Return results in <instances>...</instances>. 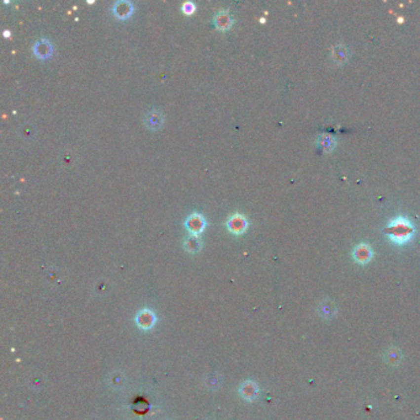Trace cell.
<instances>
[{
  "label": "cell",
  "mask_w": 420,
  "mask_h": 420,
  "mask_svg": "<svg viewBox=\"0 0 420 420\" xmlns=\"http://www.w3.org/2000/svg\"><path fill=\"white\" fill-rule=\"evenodd\" d=\"M213 24L220 31H227L232 27L233 17L228 10H220L213 16Z\"/></svg>",
  "instance_id": "cell-9"
},
{
  "label": "cell",
  "mask_w": 420,
  "mask_h": 420,
  "mask_svg": "<svg viewBox=\"0 0 420 420\" xmlns=\"http://www.w3.org/2000/svg\"><path fill=\"white\" fill-rule=\"evenodd\" d=\"M195 10H196V6L192 1H186L183 4V11L185 12V14L190 15V14H192Z\"/></svg>",
  "instance_id": "cell-14"
},
{
  "label": "cell",
  "mask_w": 420,
  "mask_h": 420,
  "mask_svg": "<svg viewBox=\"0 0 420 420\" xmlns=\"http://www.w3.org/2000/svg\"><path fill=\"white\" fill-rule=\"evenodd\" d=\"M184 248H185L186 252L195 254V253L200 252L201 248H202V239L198 235H189L184 239Z\"/></svg>",
  "instance_id": "cell-11"
},
{
  "label": "cell",
  "mask_w": 420,
  "mask_h": 420,
  "mask_svg": "<svg viewBox=\"0 0 420 420\" xmlns=\"http://www.w3.org/2000/svg\"><path fill=\"white\" fill-rule=\"evenodd\" d=\"M206 220L200 212H193L185 220V228L192 235H200L205 230Z\"/></svg>",
  "instance_id": "cell-3"
},
{
  "label": "cell",
  "mask_w": 420,
  "mask_h": 420,
  "mask_svg": "<svg viewBox=\"0 0 420 420\" xmlns=\"http://www.w3.org/2000/svg\"><path fill=\"white\" fill-rule=\"evenodd\" d=\"M164 117L159 110H151L144 116V125L151 130H159L163 126Z\"/></svg>",
  "instance_id": "cell-10"
},
{
  "label": "cell",
  "mask_w": 420,
  "mask_h": 420,
  "mask_svg": "<svg viewBox=\"0 0 420 420\" xmlns=\"http://www.w3.org/2000/svg\"><path fill=\"white\" fill-rule=\"evenodd\" d=\"M113 14L117 19H128L133 14V4L128 0H118V1L114 2Z\"/></svg>",
  "instance_id": "cell-7"
},
{
  "label": "cell",
  "mask_w": 420,
  "mask_h": 420,
  "mask_svg": "<svg viewBox=\"0 0 420 420\" xmlns=\"http://www.w3.org/2000/svg\"><path fill=\"white\" fill-rule=\"evenodd\" d=\"M386 360L391 365H398L402 360V354L398 349H391L387 351Z\"/></svg>",
  "instance_id": "cell-13"
},
{
  "label": "cell",
  "mask_w": 420,
  "mask_h": 420,
  "mask_svg": "<svg viewBox=\"0 0 420 420\" xmlns=\"http://www.w3.org/2000/svg\"><path fill=\"white\" fill-rule=\"evenodd\" d=\"M226 226H227V229L229 230L232 234L239 235L243 234V233L248 229L249 222H248V218L245 217L244 215L237 212L233 213V215H230L229 217H228Z\"/></svg>",
  "instance_id": "cell-2"
},
{
  "label": "cell",
  "mask_w": 420,
  "mask_h": 420,
  "mask_svg": "<svg viewBox=\"0 0 420 420\" xmlns=\"http://www.w3.org/2000/svg\"><path fill=\"white\" fill-rule=\"evenodd\" d=\"M337 313V308L333 305L332 302H324L319 308V314L320 317H323L324 319H329L333 315Z\"/></svg>",
  "instance_id": "cell-12"
},
{
  "label": "cell",
  "mask_w": 420,
  "mask_h": 420,
  "mask_svg": "<svg viewBox=\"0 0 420 420\" xmlns=\"http://www.w3.org/2000/svg\"><path fill=\"white\" fill-rule=\"evenodd\" d=\"M372 255H374V252H372L371 247L367 244L357 245L352 252V258L360 265L369 264L372 259Z\"/></svg>",
  "instance_id": "cell-8"
},
{
  "label": "cell",
  "mask_w": 420,
  "mask_h": 420,
  "mask_svg": "<svg viewBox=\"0 0 420 420\" xmlns=\"http://www.w3.org/2000/svg\"><path fill=\"white\" fill-rule=\"evenodd\" d=\"M53 43L48 38H39L32 46V52L39 59H47L53 53Z\"/></svg>",
  "instance_id": "cell-4"
},
{
  "label": "cell",
  "mask_w": 420,
  "mask_h": 420,
  "mask_svg": "<svg viewBox=\"0 0 420 420\" xmlns=\"http://www.w3.org/2000/svg\"><path fill=\"white\" fill-rule=\"evenodd\" d=\"M238 392H239L240 397H242L243 399H245V401L248 402H253L258 398L260 389L257 382L248 380V381H244L240 384Z\"/></svg>",
  "instance_id": "cell-5"
},
{
  "label": "cell",
  "mask_w": 420,
  "mask_h": 420,
  "mask_svg": "<svg viewBox=\"0 0 420 420\" xmlns=\"http://www.w3.org/2000/svg\"><path fill=\"white\" fill-rule=\"evenodd\" d=\"M156 317L151 309H142L136 315V324L142 330H151L155 325Z\"/></svg>",
  "instance_id": "cell-6"
},
{
  "label": "cell",
  "mask_w": 420,
  "mask_h": 420,
  "mask_svg": "<svg viewBox=\"0 0 420 420\" xmlns=\"http://www.w3.org/2000/svg\"><path fill=\"white\" fill-rule=\"evenodd\" d=\"M388 235L392 243L397 245H403L411 242L416 233V228H414L413 223L406 217H397L389 222L388 227Z\"/></svg>",
  "instance_id": "cell-1"
},
{
  "label": "cell",
  "mask_w": 420,
  "mask_h": 420,
  "mask_svg": "<svg viewBox=\"0 0 420 420\" xmlns=\"http://www.w3.org/2000/svg\"><path fill=\"white\" fill-rule=\"evenodd\" d=\"M10 35H11V34H9L7 31H4V36H10Z\"/></svg>",
  "instance_id": "cell-15"
}]
</instances>
